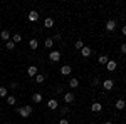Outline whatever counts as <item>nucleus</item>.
<instances>
[{"label":"nucleus","instance_id":"nucleus-9","mask_svg":"<svg viewBox=\"0 0 126 124\" xmlns=\"http://www.w3.org/2000/svg\"><path fill=\"white\" fill-rule=\"evenodd\" d=\"M106 69L109 70V72L116 70V62H114V60H108V62H106Z\"/></svg>","mask_w":126,"mask_h":124},{"label":"nucleus","instance_id":"nucleus-18","mask_svg":"<svg viewBox=\"0 0 126 124\" xmlns=\"http://www.w3.org/2000/svg\"><path fill=\"white\" fill-rule=\"evenodd\" d=\"M0 37L3 39V40H7V42H9V40H10V34H9V30H2V32H0Z\"/></svg>","mask_w":126,"mask_h":124},{"label":"nucleus","instance_id":"nucleus-13","mask_svg":"<svg viewBox=\"0 0 126 124\" xmlns=\"http://www.w3.org/2000/svg\"><path fill=\"white\" fill-rule=\"evenodd\" d=\"M52 45H54V39L47 37V39H46V40H44V47H46V49H50V47H52Z\"/></svg>","mask_w":126,"mask_h":124},{"label":"nucleus","instance_id":"nucleus-30","mask_svg":"<svg viewBox=\"0 0 126 124\" xmlns=\"http://www.w3.org/2000/svg\"><path fill=\"white\" fill-rule=\"evenodd\" d=\"M104 124H113V123H109V121H108V123H104Z\"/></svg>","mask_w":126,"mask_h":124},{"label":"nucleus","instance_id":"nucleus-4","mask_svg":"<svg viewBox=\"0 0 126 124\" xmlns=\"http://www.w3.org/2000/svg\"><path fill=\"white\" fill-rule=\"evenodd\" d=\"M29 20L30 22H37V20H39V12H37V10H30L29 12Z\"/></svg>","mask_w":126,"mask_h":124},{"label":"nucleus","instance_id":"nucleus-22","mask_svg":"<svg viewBox=\"0 0 126 124\" xmlns=\"http://www.w3.org/2000/svg\"><path fill=\"white\" fill-rule=\"evenodd\" d=\"M5 99H7V104H9V106H14L15 102H17V99H15L14 96H7Z\"/></svg>","mask_w":126,"mask_h":124},{"label":"nucleus","instance_id":"nucleus-20","mask_svg":"<svg viewBox=\"0 0 126 124\" xmlns=\"http://www.w3.org/2000/svg\"><path fill=\"white\" fill-rule=\"evenodd\" d=\"M116 109L118 111H123V109H125V101H123V99H118L116 101Z\"/></svg>","mask_w":126,"mask_h":124},{"label":"nucleus","instance_id":"nucleus-31","mask_svg":"<svg viewBox=\"0 0 126 124\" xmlns=\"http://www.w3.org/2000/svg\"><path fill=\"white\" fill-rule=\"evenodd\" d=\"M5 124H10V123H5Z\"/></svg>","mask_w":126,"mask_h":124},{"label":"nucleus","instance_id":"nucleus-10","mask_svg":"<svg viewBox=\"0 0 126 124\" xmlns=\"http://www.w3.org/2000/svg\"><path fill=\"white\" fill-rule=\"evenodd\" d=\"M29 47L32 49V50H37V49H39V40H35V39L29 40Z\"/></svg>","mask_w":126,"mask_h":124},{"label":"nucleus","instance_id":"nucleus-27","mask_svg":"<svg viewBox=\"0 0 126 124\" xmlns=\"http://www.w3.org/2000/svg\"><path fill=\"white\" fill-rule=\"evenodd\" d=\"M67 112H69L67 107H61V114H67Z\"/></svg>","mask_w":126,"mask_h":124},{"label":"nucleus","instance_id":"nucleus-6","mask_svg":"<svg viewBox=\"0 0 126 124\" xmlns=\"http://www.w3.org/2000/svg\"><path fill=\"white\" fill-rule=\"evenodd\" d=\"M71 72H72V67L71 66H62L61 67V74H62V76H69Z\"/></svg>","mask_w":126,"mask_h":124},{"label":"nucleus","instance_id":"nucleus-5","mask_svg":"<svg viewBox=\"0 0 126 124\" xmlns=\"http://www.w3.org/2000/svg\"><path fill=\"white\" fill-rule=\"evenodd\" d=\"M114 29H116V22H114L113 19L108 20V22H106V30H108V32H113Z\"/></svg>","mask_w":126,"mask_h":124},{"label":"nucleus","instance_id":"nucleus-26","mask_svg":"<svg viewBox=\"0 0 126 124\" xmlns=\"http://www.w3.org/2000/svg\"><path fill=\"white\" fill-rule=\"evenodd\" d=\"M7 94H9L7 87H0V97H7Z\"/></svg>","mask_w":126,"mask_h":124},{"label":"nucleus","instance_id":"nucleus-3","mask_svg":"<svg viewBox=\"0 0 126 124\" xmlns=\"http://www.w3.org/2000/svg\"><path fill=\"white\" fill-rule=\"evenodd\" d=\"M103 87H104L106 91H111V89L114 87V82H113V79H106V81H103Z\"/></svg>","mask_w":126,"mask_h":124},{"label":"nucleus","instance_id":"nucleus-28","mask_svg":"<svg viewBox=\"0 0 126 124\" xmlns=\"http://www.w3.org/2000/svg\"><path fill=\"white\" fill-rule=\"evenodd\" d=\"M59 124H69V121H67V119H64V117H62V119L59 121Z\"/></svg>","mask_w":126,"mask_h":124},{"label":"nucleus","instance_id":"nucleus-24","mask_svg":"<svg viewBox=\"0 0 126 124\" xmlns=\"http://www.w3.org/2000/svg\"><path fill=\"white\" fill-rule=\"evenodd\" d=\"M74 47L78 49V50H81V49L84 47V44H82V40H76V42H74Z\"/></svg>","mask_w":126,"mask_h":124},{"label":"nucleus","instance_id":"nucleus-12","mask_svg":"<svg viewBox=\"0 0 126 124\" xmlns=\"http://www.w3.org/2000/svg\"><path fill=\"white\" fill-rule=\"evenodd\" d=\"M44 27H47V29H52V27H54V19L47 17V19L44 20Z\"/></svg>","mask_w":126,"mask_h":124},{"label":"nucleus","instance_id":"nucleus-17","mask_svg":"<svg viewBox=\"0 0 126 124\" xmlns=\"http://www.w3.org/2000/svg\"><path fill=\"white\" fill-rule=\"evenodd\" d=\"M78 86H79V81L76 79V77H72V79L69 81V87H72V89H76Z\"/></svg>","mask_w":126,"mask_h":124},{"label":"nucleus","instance_id":"nucleus-29","mask_svg":"<svg viewBox=\"0 0 126 124\" xmlns=\"http://www.w3.org/2000/svg\"><path fill=\"white\" fill-rule=\"evenodd\" d=\"M121 52H123V54H126V45H125V44L121 45Z\"/></svg>","mask_w":126,"mask_h":124},{"label":"nucleus","instance_id":"nucleus-21","mask_svg":"<svg viewBox=\"0 0 126 124\" xmlns=\"http://www.w3.org/2000/svg\"><path fill=\"white\" fill-rule=\"evenodd\" d=\"M32 101H34V102H42V94H39V92L32 94Z\"/></svg>","mask_w":126,"mask_h":124},{"label":"nucleus","instance_id":"nucleus-25","mask_svg":"<svg viewBox=\"0 0 126 124\" xmlns=\"http://www.w3.org/2000/svg\"><path fill=\"white\" fill-rule=\"evenodd\" d=\"M5 47H7V50H14V49H15V44H14L12 40H9V42L5 44Z\"/></svg>","mask_w":126,"mask_h":124},{"label":"nucleus","instance_id":"nucleus-23","mask_svg":"<svg viewBox=\"0 0 126 124\" xmlns=\"http://www.w3.org/2000/svg\"><path fill=\"white\" fill-rule=\"evenodd\" d=\"M44 81H46V77L42 76V74H37V76H35V82H37V84H42Z\"/></svg>","mask_w":126,"mask_h":124},{"label":"nucleus","instance_id":"nucleus-19","mask_svg":"<svg viewBox=\"0 0 126 124\" xmlns=\"http://www.w3.org/2000/svg\"><path fill=\"white\" fill-rule=\"evenodd\" d=\"M108 60H109V59H108V55H104V54L97 57V62H99V64H103V66H106V62H108Z\"/></svg>","mask_w":126,"mask_h":124},{"label":"nucleus","instance_id":"nucleus-7","mask_svg":"<svg viewBox=\"0 0 126 124\" xmlns=\"http://www.w3.org/2000/svg\"><path fill=\"white\" fill-rule=\"evenodd\" d=\"M37 70H39V67H35V66H30L29 69H27V74H29L30 77H35V76H37Z\"/></svg>","mask_w":126,"mask_h":124},{"label":"nucleus","instance_id":"nucleus-16","mask_svg":"<svg viewBox=\"0 0 126 124\" xmlns=\"http://www.w3.org/2000/svg\"><path fill=\"white\" fill-rule=\"evenodd\" d=\"M10 40H12L14 44H19V42H22V35H20V34H14Z\"/></svg>","mask_w":126,"mask_h":124},{"label":"nucleus","instance_id":"nucleus-2","mask_svg":"<svg viewBox=\"0 0 126 124\" xmlns=\"http://www.w3.org/2000/svg\"><path fill=\"white\" fill-rule=\"evenodd\" d=\"M49 59H50V62H59L61 52H59V50H50V52H49Z\"/></svg>","mask_w":126,"mask_h":124},{"label":"nucleus","instance_id":"nucleus-14","mask_svg":"<svg viewBox=\"0 0 126 124\" xmlns=\"http://www.w3.org/2000/svg\"><path fill=\"white\" fill-rule=\"evenodd\" d=\"M64 101H66V102H72V101H74V94H72V92H66V94H64Z\"/></svg>","mask_w":126,"mask_h":124},{"label":"nucleus","instance_id":"nucleus-8","mask_svg":"<svg viewBox=\"0 0 126 124\" xmlns=\"http://www.w3.org/2000/svg\"><path fill=\"white\" fill-rule=\"evenodd\" d=\"M91 111H93V112H99V111H103V104H101V102H93Z\"/></svg>","mask_w":126,"mask_h":124},{"label":"nucleus","instance_id":"nucleus-1","mask_svg":"<svg viewBox=\"0 0 126 124\" xmlns=\"http://www.w3.org/2000/svg\"><path fill=\"white\" fill-rule=\"evenodd\" d=\"M19 114L22 116V117H29V116L32 114V106H24V107H20Z\"/></svg>","mask_w":126,"mask_h":124},{"label":"nucleus","instance_id":"nucleus-11","mask_svg":"<svg viewBox=\"0 0 126 124\" xmlns=\"http://www.w3.org/2000/svg\"><path fill=\"white\" fill-rule=\"evenodd\" d=\"M57 101H56V99H50V101H49L47 102V107L49 109H50V111H54V109H57Z\"/></svg>","mask_w":126,"mask_h":124},{"label":"nucleus","instance_id":"nucleus-15","mask_svg":"<svg viewBox=\"0 0 126 124\" xmlns=\"http://www.w3.org/2000/svg\"><path fill=\"white\" fill-rule=\"evenodd\" d=\"M81 55H82V57H89V55H91V49L89 47H82L81 49Z\"/></svg>","mask_w":126,"mask_h":124}]
</instances>
